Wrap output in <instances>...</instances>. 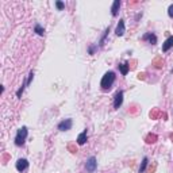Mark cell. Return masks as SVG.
Masks as SVG:
<instances>
[{
	"label": "cell",
	"instance_id": "5",
	"mask_svg": "<svg viewBox=\"0 0 173 173\" xmlns=\"http://www.w3.org/2000/svg\"><path fill=\"white\" fill-rule=\"evenodd\" d=\"M123 103V91H118L116 95H115V100H114V107L115 108H119Z\"/></svg>",
	"mask_w": 173,
	"mask_h": 173
},
{
	"label": "cell",
	"instance_id": "4",
	"mask_svg": "<svg viewBox=\"0 0 173 173\" xmlns=\"http://www.w3.org/2000/svg\"><path fill=\"white\" fill-rule=\"evenodd\" d=\"M72 124H73L72 119H65L58 123V130L60 131H68V130H71Z\"/></svg>",
	"mask_w": 173,
	"mask_h": 173
},
{
	"label": "cell",
	"instance_id": "14",
	"mask_svg": "<svg viewBox=\"0 0 173 173\" xmlns=\"http://www.w3.org/2000/svg\"><path fill=\"white\" fill-rule=\"evenodd\" d=\"M35 32L38 34V35H43V34H45V30L42 29L39 24H35Z\"/></svg>",
	"mask_w": 173,
	"mask_h": 173
},
{
	"label": "cell",
	"instance_id": "18",
	"mask_svg": "<svg viewBox=\"0 0 173 173\" xmlns=\"http://www.w3.org/2000/svg\"><path fill=\"white\" fill-rule=\"evenodd\" d=\"M32 77H34V73H32V72H30V74H29V80H27V82H26V84H27V85H29V84H30V82H31Z\"/></svg>",
	"mask_w": 173,
	"mask_h": 173
},
{
	"label": "cell",
	"instance_id": "15",
	"mask_svg": "<svg viewBox=\"0 0 173 173\" xmlns=\"http://www.w3.org/2000/svg\"><path fill=\"white\" fill-rule=\"evenodd\" d=\"M155 135H149L147 137V144H153V142H155Z\"/></svg>",
	"mask_w": 173,
	"mask_h": 173
},
{
	"label": "cell",
	"instance_id": "12",
	"mask_svg": "<svg viewBox=\"0 0 173 173\" xmlns=\"http://www.w3.org/2000/svg\"><path fill=\"white\" fill-rule=\"evenodd\" d=\"M118 66H119V69H120V72H122V74H123V76H126L127 72H129V65H127V64H119Z\"/></svg>",
	"mask_w": 173,
	"mask_h": 173
},
{
	"label": "cell",
	"instance_id": "7",
	"mask_svg": "<svg viewBox=\"0 0 173 173\" xmlns=\"http://www.w3.org/2000/svg\"><path fill=\"white\" fill-rule=\"evenodd\" d=\"M124 31H126V29H124V21L120 19L118 26H116V30H115V34H116L118 37H122L124 34Z\"/></svg>",
	"mask_w": 173,
	"mask_h": 173
},
{
	"label": "cell",
	"instance_id": "8",
	"mask_svg": "<svg viewBox=\"0 0 173 173\" xmlns=\"http://www.w3.org/2000/svg\"><path fill=\"white\" fill-rule=\"evenodd\" d=\"M172 46H173V37H169V38L164 42V45H162V52H168Z\"/></svg>",
	"mask_w": 173,
	"mask_h": 173
},
{
	"label": "cell",
	"instance_id": "9",
	"mask_svg": "<svg viewBox=\"0 0 173 173\" xmlns=\"http://www.w3.org/2000/svg\"><path fill=\"white\" fill-rule=\"evenodd\" d=\"M119 7H120V1H119V0H115L114 4H112V8H111V14H112V16H116V15H118Z\"/></svg>",
	"mask_w": 173,
	"mask_h": 173
},
{
	"label": "cell",
	"instance_id": "11",
	"mask_svg": "<svg viewBox=\"0 0 173 173\" xmlns=\"http://www.w3.org/2000/svg\"><path fill=\"white\" fill-rule=\"evenodd\" d=\"M144 39H149V42L152 45H155L157 43V37L154 35V34H146V35L144 37Z\"/></svg>",
	"mask_w": 173,
	"mask_h": 173
},
{
	"label": "cell",
	"instance_id": "17",
	"mask_svg": "<svg viewBox=\"0 0 173 173\" xmlns=\"http://www.w3.org/2000/svg\"><path fill=\"white\" fill-rule=\"evenodd\" d=\"M56 6H57V8H58V10H64L65 4L62 3V1H57V3H56Z\"/></svg>",
	"mask_w": 173,
	"mask_h": 173
},
{
	"label": "cell",
	"instance_id": "13",
	"mask_svg": "<svg viewBox=\"0 0 173 173\" xmlns=\"http://www.w3.org/2000/svg\"><path fill=\"white\" fill-rule=\"evenodd\" d=\"M146 165H147V158H146V157H145V158H144V161H142L141 168H139V173H144V172H145V169H146Z\"/></svg>",
	"mask_w": 173,
	"mask_h": 173
},
{
	"label": "cell",
	"instance_id": "1",
	"mask_svg": "<svg viewBox=\"0 0 173 173\" xmlns=\"http://www.w3.org/2000/svg\"><path fill=\"white\" fill-rule=\"evenodd\" d=\"M115 73L114 72H107L104 76H103V79H102V82H100V87H102V89H104V91H108L110 88L112 87V84H114V81H115Z\"/></svg>",
	"mask_w": 173,
	"mask_h": 173
},
{
	"label": "cell",
	"instance_id": "2",
	"mask_svg": "<svg viewBox=\"0 0 173 173\" xmlns=\"http://www.w3.org/2000/svg\"><path fill=\"white\" fill-rule=\"evenodd\" d=\"M27 134H29L27 127H24V126L21 127V129L18 130V133H16V137H15V145H16V146H22V145L24 144V141H26Z\"/></svg>",
	"mask_w": 173,
	"mask_h": 173
},
{
	"label": "cell",
	"instance_id": "6",
	"mask_svg": "<svg viewBox=\"0 0 173 173\" xmlns=\"http://www.w3.org/2000/svg\"><path fill=\"white\" fill-rule=\"evenodd\" d=\"M27 166H29V161L26 158H19L18 162H16V169L19 172H24L27 169Z\"/></svg>",
	"mask_w": 173,
	"mask_h": 173
},
{
	"label": "cell",
	"instance_id": "3",
	"mask_svg": "<svg viewBox=\"0 0 173 173\" xmlns=\"http://www.w3.org/2000/svg\"><path fill=\"white\" fill-rule=\"evenodd\" d=\"M96 166H97L96 158H95V157H89V158L87 160V164H85V168H87V172L93 173L95 170H96Z\"/></svg>",
	"mask_w": 173,
	"mask_h": 173
},
{
	"label": "cell",
	"instance_id": "16",
	"mask_svg": "<svg viewBox=\"0 0 173 173\" xmlns=\"http://www.w3.org/2000/svg\"><path fill=\"white\" fill-rule=\"evenodd\" d=\"M168 15H169L170 18H173V4H170L169 8H168Z\"/></svg>",
	"mask_w": 173,
	"mask_h": 173
},
{
	"label": "cell",
	"instance_id": "10",
	"mask_svg": "<svg viewBox=\"0 0 173 173\" xmlns=\"http://www.w3.org/2000/svg\"><path fill=\"white\" fill-rule=\"evenodd\" d=\"M85 142H87V130L82 131L81 134L77 137V144H79V145H84Z\"/></svg>",
	"mask_w": 173,
	"mask_h": 173
}]
</instances>
